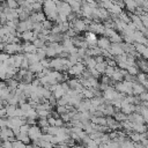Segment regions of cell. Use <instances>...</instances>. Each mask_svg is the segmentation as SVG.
I'll use <instances>...</instances> for the list:
<instances>
[{
  "mask_svg": "<svg viewBox=\"0 0 148 148\" xmlns=\"http://www.w3.org/2000/svg\"><path fill=\"white\" fill-rule=\"evenodd\" d=\"M86 36H87L86 39H87L89 43H92V42L96 40V34H95V32H88Z\"/></svg>",
  "mask_w": 148,
  "mask_h": 148,
  "instance_id": "1",
  "label": "cell"
}]
</instances>
